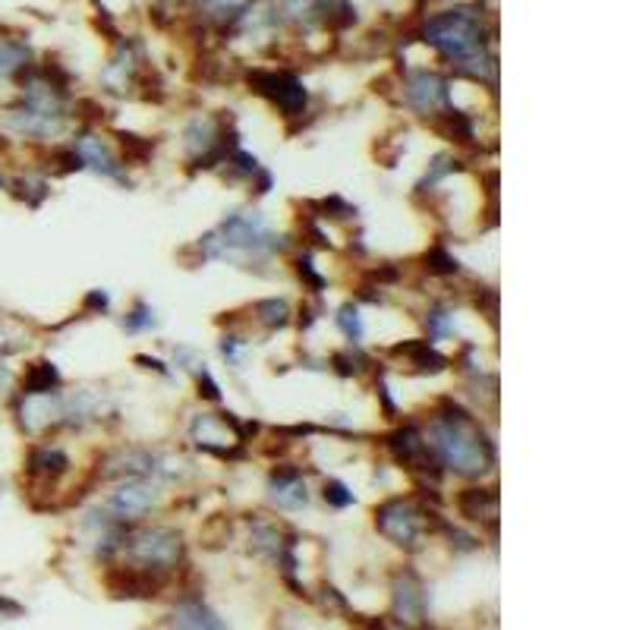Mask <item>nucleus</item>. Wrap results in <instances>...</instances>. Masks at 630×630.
I'll return each mask as SVG.
<instances>
[{
  "instance_id": "obj_1",
  "label": "nucleus",
  "mask_w": 630,
  "mask_h": 630,
  "mask_svg": "<svg viewBox=\"0 0 630 630\" xmlns=\"http://www.w3.org/2000/svg\"><path fill=\"white\" fill-rule=\"evenodd\" d=\"M425 444L435 454V461L454 469L457 476H483L495 464V444L489 435L467 410H461L451 400H444L442 413L432 420Z\"/></svg>"
},
{
  "instance_id": "obj_2",
  "label": "nucleus",
  "mask_w": 630,
  "mask_h": 630,
  "mask_svg": "<svg viewBox=\"0 0 630 630\" xmlns=\"http://www.w3.org/2000/svg\"><path fill=\"white\" fill-rule=\"evenodd\" d=\"M199 250L209 258H224V262H262L272 253L284 250V236H278L258 211H243V214H231L228 221H221L214 231L202 236Z\"/></svg>"
},
{
  "instance_id": "obj_3",
  "label": "nucleus",
  "mask_w": 630,
  "mask_h": 630,
  "mask_svg": "<svg viewBox=\"0 0 630 630\" xmlns=\"http://www.w3.org/2000/svg\"><path fill=\"white\" fill-rule=\"evenodd\" d=\"M422 42L435 47L442 57H447L457 67H464V64L486 54V47H483L486 45L483 42V20L467 7L447 10L442 16L429 20L422 25Z\"/></svg>"
},
{
  "instance_id": "obj_4",
  "label": "nucleus",
  "mask_w": 630,
  "mask_h": 630,
  "mask_svg": "<svg viewBox=\"0 0 630 630\" xmlns=\"http://www.w3.org/2000/svg\"><path fill=\"white\" fill-rule=\"evenodd\" d=\"M123 549H126V555L133 561V567L152 571L158 577H167L184 561V537L167 530V527L140 530V533L126 537Z\"/></svg>"
},
{
  "instance_id": "obj_5",
  "label": "nucleus",
  "mask_w": 630,
  "mask_h": 630,
  "mask_svg": "<svg viewBox=\"0 0 630 630\" xmlns=\"http://www.w3.org/2000/svg\"><path fill=\"white\" fill-rule=\"evenodd\" d=\"M425 511L410 498H388L375 508V527L385 539H391L400 549H417L425 527Z\"/></svg>"
},
{
  "instance_id": "obj_6",
  "label": "nucleus",
  "mask_w": 630,
  "mask_h": 630,
  "mask_svg": "<svg viewBox=\"0 0 630 630\" xmlns=\"http://www.w3.org/2000/svg\"><path fill=\"white\" fill-rule=\"evenodd\" d=\"M250 86L258 95L272 98L287 118H297L306 108V89L303 82L294 76V73H265L256 70L250 76Z\"/></svg>"
},
{
  "instance_id": "obj_7",
  "label": "nucleus",
  "mask_w": 630,
  "mask_h": 630,
  "mask_svg": "<svg viewBox=\"0 0 630 630\" xmlns=\"http://www.w3.org/2000/svg\"><path fill=\"white\" fill-rule=\"evenodd\" d=\"M425 586L420 574L413 571H400L395 577V618L404 630H420L425 618Z\"/></svg>"
},
{
  "instance_id": "obj_8",
  "label": "nucleus",
  "mask_w": 630,
  "mask_h": 630,
  "mask_svg": "<svg viewBox=\"0 0 630 630\" xmlns=\"http://www.w3.org/2000/svg\"><path fill=\"white\" fill-rule=\"evenodd\" d=\"M158 501H162V491H158L155 483H148V479H130L126 486H120V489L111 495L108 511L126 523V520H142L145 513L155 511Z\"/></svg>"
},
{
  "instance_id": "obj_9",
  "label": "nucleus",
  "mask_w": 630,
  "mask_h": 630,
  "mask_svg": "<svg viewBox=\"0 0 630 630\" xmlns=\"http://www.w3.org/2000/svg\"><path fill=\"white\" fill-rule=\"evenodd\" d=\"M407 101L425 118L439 114L442 108H447V82L439 73H413L407 79Z\"/></svg>"
},
{
  "instance_id": "obj_10",
  "label": "nucleus",
  "mask_w": 630,
  "mask_h": 630,
  "mask_svg": "<svg viewBox=\"0 0 630 630\" xmlns=\"http://www.w3.org/2000/svg\"><path fill=\"white\" fill-rule=\"evenodd\" d=\"M268 498L284 508V511H300L309 501V491H306V479L300 469L294 467H278L272 469L268 476Z\"/></svg>"
},
{
  "instance_id": "obj_11",
  "label": "nucleus",
  "mask_w": 630,
  "mask_h": 630,
  "mask_svg": "<svg viewBox=\"0 0 630 630\" xmlns=\"http://www.w3.org/2000/svg\"><path fill=\"white\" fill-rule=\"evenodd\" d=\"M164 586V577L152 574V571H142V567H120L108 574V589L114 596H126V599H148V596H158V589Z\"/></svg>"
},
{
  "instance_id": "obj_12",
  "label": "nucleus",
  "mask_w": 630,
  "mask_h": 630,
  "mask_svg": "<svg viewBox=\"0 0 630 630\" xmlns=\"http://www.w3.org/2000/svg\"><path fill=\"white\" fill-rule=\"evenodd\" d=\"M284 10H287V16L290 20H297V23H338V13H344V16H351L353 20V10L347 0H284Z\"/></svg>"
},
{
  "instance_id": "obj_13",
  "label": "nucleus",
  "mask_w": 630,
  "mask_h": 630,
  "mask_svg": "<svg viewBox=\"0 0 630 630\" xmlns=\"http://www.w3.org/2000/svg\"><path fill=\"white\" fill-rule=\"evenodd\" d=\"M253 549H256L262 559H268L272 564H278L284 574H290L297 567L294 559V542L278 533V527H268V523H258L253 530Z\"/></svg>"
},
{
  "instance_id": "obj_14",
  "label": "nucleus",
  "mask_w": 630,
  "mask_h": 630,
  "mask_svg": "<svg viewBox=\"0 0 630 630\" xmlns=\"http://www.w3.org/2000/svg\"><path fill=\"white\" fill-rule=\"evenodd\" d=\"M20 417H23V429L45 432L47 425L60 422V417H64V400L57 397V391L54 395H25Z\"/></svg>"
},
{
  "instance_id": "obj_15",
  "label": "nucleus",
  "mask_w": 630,
  "mask_h": 630,
  "mask_svg": "<svg viewBox=\"0 0 630 630\" xmlns=\"http://www.w3.org/2000/svg\"><path fill=\"white\" fill-rule=\"evenodd\" d=\"M76 152H79V158L86 167H92L98 170L101 177H111V180H120V184H126V170H123V164L111 155V148L104 145V142L98 140V136H82L79 145H73Z\"/></svg>"
},
{
  "instance_id": "obj_16",
  "label": "nucleus",
  "mask_w": 630,
  "mask_h": 630,
  "mask_svg": "<svg viewBox=\"0 0 630 630\" xmlns=\"http://www.w3.org/2000/svg\"><path fill=\"white\" fill-rule=\"evenodd\" d=\"M388 447L395 451L397 461L410 469H429L425 467V457H435V454L429 451V444L422 442L417 425H404V429H397L395 435L388 439Z\"/></svg>"
},
{
  "instance_id": "obj_17",
  "label": "nucleus",
  "mask_w": 630,
  "mask_h": 630,
  "mask_svg": "<svg viewBox=\"0 0 630 630\" xmlns=\"http://www.w3.org/2000/svg\"><path fill=\"white\" fill-rule=\"evenodd\" d=\"M174 630H228V625L202 599L189 596L174 608Z\"/></svg>"
},
{
  "instance_id": "obj_18",
  "label": "nucleus",
  "mask_w": 630,
  "mask_h": 630,
  "mask_svg": "<svg viewBox=\"0 0 630 630\" xmlns=\"http://www.w3.org/2000/svg\"><path fill=\"white\" fill-rule=\"evenodd\" d=\"M461 513H464L467 520H479V523L489 520L491 527H495V517H498V491L495 489L461 491Z\"/></svg>"
},
{
  "instance_id": "obj_19",
  "label": "nucleus",
  "mask_w": 630,
  "mask_h": 630,
  "mask_svg": "<svg viewBox=\"0 0 630 630\" xmlns=\"http://www.w3.org/2000/svg\"><path fill=\"white\" fill-rule=\"evenodd\" d=\"M70 467V457L60 451V447H35L29 454V473L32 476H42V479H57L64 476Z\"/></svg>"
},
{
  "instance_id": "obj_20",
  "label": "nucleus",
  "mask_w": 630,
  "mask_h": 630,
  "mask_svg": "<svg viewBox=\"0 0 630 630\" xmlns=\"http://www.w3.org/2000/svg\"><path fill=\"white\" fill-rule=\"evenodd\" d=\"M60 388V373L54 363H35L23 378V395H54Z\"/></svg>"
},
{
  "instance_id": "obj_21",
  "label": "nucleus",
  "mask_w": 630,
  "mask_h": 630,
  "mask_svg": "<svg viewBox=\"0 0 630 630\" xmlns=\"http://www.w3.org/2000/svg\"><path fill=\"white\" fill-rule=\"evenodd\" d=\"M395 353L400 356H410V363L420 369V373H442L444 369V356L429 347V341H410V344H400L395 347Z\"/></svg>"
},
{
  "instance_id": "obj_22",
  "label": "nucleus",
  "mask_w": 630,
  "mask_h": 630,
  "mask_svg": "<svg viewBox=\"0 0 630 630\" xmlns=\"http://www.w3.org/2000/svg\"><path fill=\"white\" fill-rule=\"evenodd\" d=\"M29 47L23 42H3L0 38V79H10V76H16L20 70L29 67Z\"/></svg>"
},
{
  "instance_id": "obj_23",
  "label": "nucleus",
  "mask_w": 630,
  "mask_h": 630,
  "mask_svg": "<svg viewBox=\"0 0 630 630\" xmlns=\"http://www.w3.org/2000/svg\"><path fill=\"white\" fill-rule=\"evenodd\" d=\"M256 316L262 325L284 328L290 322V306L284 300H262V303H256Z\"/></svg>"
},
{
  "instance_id": "obj_24",
  "label": "nucleus",
  "mask_w": 630,
  "mask_h": 630,
  "mask_svg": "<svg viewBox=\"0 0 630 630\" xmlns=\"http://www.w3.org/2000/svg\"><path fill=\"white\" fill-rule=\"evenodd\" d=\"M202 3H206V10H209L211 16H218V20H236L250 7V0H202Z\"/></svg>"
},
{
  "instance_id": "obj_25",
  "label": "nucleus",
  "mask_w": 630,
  "mask_h": 630,
  "mask_svg": "<svg viewBox=\"0 0 630 630\" xmlns=\"http://www.w3.org/2000/svg\"><path fill=\"white\" fill-rule=\"evenodd\" d=\"M338 325H341V331L351 338L353 344L363 341V322H360V312H356L353 306H341V312H338Z\"/></svg>"
},
{
  "instance_id": "obj_26",
  "label": "nucleus",
  "mask_w": 630,
  "mask_h": 630,
  "mask_svg": "<svg viewBox=\"0 0 630 630\" xmlns=\"http://www.w3.org/2000/svg\"><path fill=\"white\" fill-rule=\"evenodd\" d=\"M325 501L328 505H334V508H351L353 501V491L341 483V479H328L325 483Z\"/></svg>"
},
{
  "instance_id": "obj_27",
  "label": "nucleus",
  "mask_w": 630,
  "mask_h": 630,
  "mask_svg": "<svg viewBox=\"0 0 630 630\" xmlns=\"http://www.w3.org/2000/svg\"><path fill=\"white\" fill-rule=\"evenodd\" d=\"M123 325L130 328V331H145V328H155L158 322H155V312L148 306L136 303V309L123 319Z\"/></svg>"
},
{
  "instance_id": "obj_28",
  "label": "nucleus",
  "mask_w": 630,
  "mask_h": 630,
  "mask_svg": "<svg viewBox=\"0 0 630 630\" xmlns=\"http://www.w3.org/2000/svg\"><path fill=\"white\" fill-rule=\"evenodd\" d=\"M425 262H429V268H432V272H439V275H454V272L461 268V265H457V258L447 256L442 246H439V250H432V253L425 256Z\"/></svg>"
},
{
  "instance_id": "obj_29",
  "label": "nucleus",
  "mask_w": 630,
  "mask_h": 630,
  "mask_svg": "<svg viewBox=\"0 0 630 630\" xmlns=\"http://www.w3.org/2000/svg\"><path fill=\"white\" fill-rule=\"evenodd\" d=\"M25 608L7 596H0V621H13V618H23Z\"/></svg>"
},
{
  "instance_id": "obj_30",
  "label": "nucleus",
  "mask_w": 630,
  "mask_h": 630,
  "mask_svg": "<svg viewBox=\"0 0 630 630\" xmlns=\"http://www.w3.org/2000/svg\"><path fill=\"white\" fill-rule=\"evenodd\" d=\"M429 322H432V334H435V338L451 331V319H447V312H442V309H435V312L429 316Z\"/></svg>"
}]
</instances>
